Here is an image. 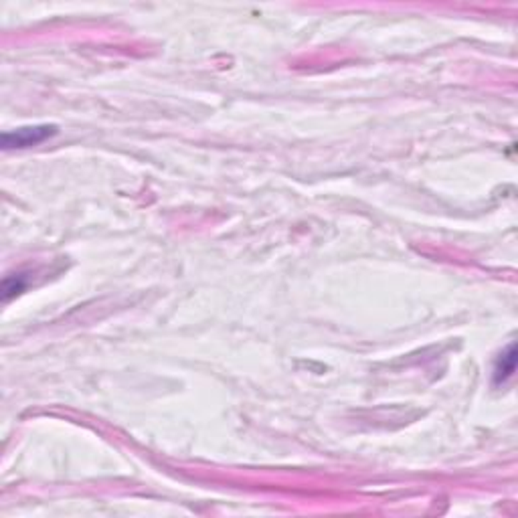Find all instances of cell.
<instances>
[{"label": "cell", "mask_w": 518, "mask_h": 518, "mask_svg": "<svg viewBox=\"0 0 518 518\" xmlns=\"http://www.w3.org/2000/svg\"><path fill=\"white\" fill-rule=\"evenodd\" d=\"M57 134V126L53 124H43V126H26L13 130V132H4L2 134V148H29V146H37L41 142H45L51 136Z\"/></svg>", "instance_id": "obj_1"}, {"label": "cell", "mask_w": 518, "mask_h": 518, "mask_svg": "<svg viewBox=\"0 0 518 518\" xmlns=\"http://www.w3.org/2000/svg\"><path fill=\"white\" fill-rule=\"evenodd\" d=\"M514 368H517V346L512 342V344H508V348H506L504 353H500V356L496 358V365H494V383L500 385V383L510 379L512 373H514Z\"/></svg>", "instance_id": "obj_2"}, {"label": "cell", "mask_w": 518, "mask_h": 518, "mask_svg": "<svg viewBox=\"0 0 518 518\" xmlns=\"http://www.w3.org/2000/svg\"><path fill=\"white\" fill-rule=\"evenodd\" d=\"M25 286H26L25 276H11V278H6L2 281V300L9 302L13 296H16V294H21V291L25 290Z\"/></svg>", "instance_id": "obj_3"}]
</instances>
